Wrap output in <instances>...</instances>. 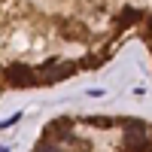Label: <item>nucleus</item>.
I'll return each instance as SVG.
<instances>
[{
    "label": "nucleus",
    "instance_id": "1",
    "mask_svg": "<svg viewBox=\"0 0 152 152\" xmlns=\"http://www.w3.org/2000/svg\"><path fill=\"white\" fill-rule=\"evenodd\" d=\"M73 70H76V67L70 64V61L52 58V61H46L43 67H37V79H40V85H55V82H61V79H67Z\"/></svg>",
    "mask_w": 152,
    "mask_h": 152
},
{
    "label": "nucleus",
    "instance_id": "2",
    "mask_svg": "<svg viewBox=\"0 0 152 152\" xmlns=\"http://www.w3.org/2000/svg\"><path fill=\"white\" fill-rule=\"evenodd\" d=\"M125 149H128V152H152L149 131H146L143 122H128V131H125Z\"/></svg>",
    "mask_w": 152,
    "mask_h": 152
},
{
    "label": "nucleus",
    "instance_id": "3",
    "mask_svg": "<svg viewBox=\"0 0 152 152\" xmlns=\"http://www.w3.org/2000/svg\"><path fill=\"white\" fill-rule=\"evenodd\" d=\"M6 76V82L9 85H15V88H31V85H40L37 82V70H31L28 64H9L3 70Z\"/></svg>",
    "mask_w": 152,
    "mask_h": 152
},
{
    "label": "nucleus",
    "instance_id": "4",
    "mask_svg": "<svg viewBox=\"0 0 152 152\" xmlns=\"http://www.w3.org/2000/svg\"><path fill=\"white\" fill-rule=\"evenodd\" d=\"M34 152H61V149H58L55 143H49V140H43V143H40V146H37Z\"/></svg>",
    "mask_w": 152,
    "mask_h": 152
},
{
    "label": "nucleus",
    "instance_id": "5",
    "mask_svg": "<svg viewBox=\"0 0 152 152\" xmlns=\"http://www.w3.org/2000/svg\"><path fill=\"white\" fill-rule=\"evenodd\" d=\"M131 21H137V12L125 9V12H122V24H131Z\"/></svg>",
    "mask_w": 152,
    "mask_h": 152
},
{
    "label": "nucleus",
    "instance_id": "6",
    "mask_svg": "<svg viewBox=\"0 0 152 152\" xmlns=\"http://www.w3.org/2000/svg\"><path fill=\"white\" fill-rule=\"evenodd\" d=\"M0 152H9V149H6V146H0Z\"/></svg>",
    "mask_w": 152,
    "mask_h": 152
}]
</instances>
